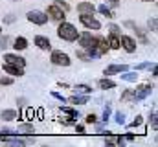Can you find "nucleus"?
<instances>
[{
	"instance_id": "nucleus-20",
	"label": "nucleus",
	"mask_w": 158,
	"mask_h": 147,
	"mask_svg": "<svg viewBox=\"0 0 158 147\" xmlns=\"http://www.w3.org/2000/svg\"><path fill=\"white\" fill-rule=\"evenodd\" d=\"M15 118H17V112L15 110H4L2 112V120H6V121H11Z\"/></svg>"
},
{
	"instance_id": "nucleus-19",
	"label": "nucleus",
	"mask_w": 158,
	"mask_h": 147,
	"mask_svg": "<svg viewBox=\"0 0 158 147\" xmlns=\"http://www.w3.org/2000/svg\"><path fill=\"white\" fill-rule=\"evenodd\" d=\"M114 86H116V83L110 81V79H101V81H99V88H103V90H107V88H114Z\"/></svg>"
},
{
	"instance_id": "nucleus-27",
	"label": "nucleus",
	"mask_w": 158,
	"mask_h": 147,
	"mask_svg": "<svg viewBox=\"0 0 158 147\" xmlns=\"http://www.w3.org/2000/svg\"><path fill=\"white\" fill-rule=\"evenodd\" d=\"M77 57L79 59H83V61H90V57H88L86 53H83V52H77Z\"/></svg>"
},
{
	"instance_id": "nucleus-13",
	"label": "nucleus",
	"mask_w": 158,
	"mask_h": 147,
	"mask_svg": "<svg viewBox=\"0 0 158 147\" xmlns=\"http://www.w3.org/2000/svg\"><path fill=\"white\" fill-rule=\"evenodd\" d=\"M0 140H2V142H6V144H13V145H24V144H26L22 138H17L15 134H9V136H2Z\"/></svg>"
},
{
	"instance_id": "nucleus-7",
	"label": "nucleus",
	"mask_w": 158,
	"mask_h": 147,
	"mask_svg": "<svg viewBox=\"0 0 158 147\" xmlns=\"http://www.w3.org/2000/svg\"><path fill=\"white\" fill-rule=\"evenodd\" d=\"M77 39H79V44H81L83 48H90V46L96 44V37H92L90 33H83V35L77 37Z\"/></svg>"
},
{
	"instance_id": "nucleus-11",
	"label": "nucleus",
	"mask_w": 158,
	"mask_h": 147,
	"mask_svg": "<svg viewBox=\"0 0 158 147\" xmlns=\"http://www.w3.org/2000/svg\"><path fill=\"white\" fill-rule=\"evenodd\" d=\"M4 72L11 74V75H24V72H22V66L9 65V63H6V65H4Z\"/></svg>"
},
{
	"instance_id": "nucleus-26",
	"label": "nucleus",
	"mask_w": 158,
	"mask_h": 147,
	"mask_svg": "<svg viewBox=\"0 0 158 147\" xmlns=\"http://www.w3.org/2000/svg\"><path fill=\"white\" fill-rule=\"evenodd\" d=\"M116 121H118L119 125L125 123V114H123V112H116Z\"/></svg>"
},
{
	"instance_id": "nucleus-14",
	"label": "nucleus",
	"mask_w": 158,
	"mask_h": 147,
	"mask_svg": "<svg viewBox=\"0 0 158 147\" xmlns=\"http://www.w3.org/2000/svg\"><path fill=\"white\" fill-rule=\"evenodd\" d=\"M33 132H35V129H33V125H30V123L19 125V131H17V134H26V136H31Z\"/></svg>"
},
{
	"instance_id": "nucleus-33",
	"label": "nucleus",
	"mask_w": 158,
	"mask_h": 147,
	"mask_svg": "<svg viewBox=\"0 0 158 147\" xmlns=\"http://www.w3.org/2000/svg\"><path fill=\"white\" fill-rule=\"evenodd\" d=\"M109 114H110V109L107 107V109H105V112H103V120H105V121L109 120Z\"/></svg>"
},
{
	"instance_id": "nucleus-8",
	"label": "nucleus",
	"mask_w": 158,
	"mask_h": 147,
	"mask_svg": "<svg viewBox=\"0 0 158 147\" xmlns=\"http://www.w3.org/2000/svg\"><path fill=\"white\" fill-rule=\"evenodd\" d=\"M77 11L81 15H94V11H96V7L90 4V2H81L77 6Z\"/></svg>"
},
{
	"instance_id": "nucleus-40",
	"label": "nucleus",
	"mask_w": 158,
	"mask_h": 147,
	"mask_svg": "<svg viewBox=\"0 0 158 147\" xmlns=\"http://www.w3.org/2000/svg\"><path fill=\"white\" fill-rule=\"evenodd\" d=\"M13 2H19V0H13Z\"/></svg>"
},
{
	"instance_id": "nucleus-9",
	"label": "nucleus",
	"mask_w": 158,
	"mask_h": 147,
	"mask_svg": "<svg viewBox=\"0 0 158 147\" xmlns=\"http://www.w3.org/2000/svg\"><path fill=\"white\" fill-rule=\"evenodd\" d=\"M4 59H6L9 65H17V66H22V68H24V65H26V59H22V57H19V55H13V53H7Z\"/></svg>"
},
{
	"instance_id": "nucleus-29",
	"label": "nucleus",
	"mask_w": 158,
	"mask_h": 147,
	"mask_svg": "<svg viewBox=\"0 0 158 147\" xmlns=\"http://www.w3.org/2000/svg\"><path fill=\"white\" fill-rule=\"evenodd\" d=\"M11 83H13V81H11L9 77H2V79H0V85H11Z\"/></svg>"
},
{
	"instance_id": "nucleus-36",
	"label": "nucleus",
	"mask_w": 158,
	"mask_h": 147,
	"mask_svg": "<svg viewBox=\"0 0 158 147\" xmlns=\"http://www.w3.org/2000/svg\"><path fill=\"white\" fill-rule=\"evenodd\" d=\"M109 2H110V6H112V7H116V6H119V0H109Z\"/></svg>"
},
{
	"instance_id": "nucleus-5",
	"label": "nucleus",
	"mask_w": 158,
	"mask_h": 147,
	"mask_svg": "<svg viewBox=\"0 0 158 147\" xmlns=\"http://www.w3.org/2000/svg\"><path fill=\"white\" fill-rule=\"evenodd\" d=\"M119 44H123V48H125L129 53H132V52L136 50V40H134L132 37H129V35H121V39H119Z\"/></svg>"
},
{
	"instance_id": "nucleus-28",
	"label": "nucleus",
	"mask_w": 158,
	"mask_h": 147,
	"mask_svg": "<svg viewBox=\"0 0 158 147\" xmlns=\"http://www.w3.org/2000/svg\"><path fill=\"white\" fill-rule=\"evenodd\" d=\"M149 66H151V63H142V65L136 66V70H143V68H149Z\"/></svg>"
},
{
	"instance_id": "nucleus-32",
	"label": "nucleus",
	"mask_w": 158,
	"mask_h": 147,
	"mask_svg": "<svg viewBox=\"0 0 158 147\" xmlns=\"http://www.w3.org/2000/svg\"><path fill=\"white\" fill-rule=\"evenodd\" d=\"M86 123H96V116H94V114L86 116Z\"/></svg>"
},
{
	"instance_id": "nucleus-3",
	"label": "nucleus",
	"mask_w": 158,
	"mask_h": 147,
	"mask_svg": "<svg viewBox=\"0 0 158 147\" xmlns=\"http://www.w3.org/2000/svg\"><path fill=\"white\" fill-rule=\"evenodd\" d=\"M81 24L85 26V28H88V30H99L101 28V24L92 17V15H81Z\"/></svg>"
},
{
	"instance_id": "nucleus-39",
	"label": "nucleus",
	"mask_w": 158,
	"mask_h": 147,
	"mask_svg": "<svg viewBox=\"0 0 158 147\" xmlns=\"http://www.w3.org/2000/svg\"><path fill=\"white\" fill-rule=\"evenodd\" d=\"M145 2H153V0H145Z\"/></svg>"
},
{
	"instance_id": "nucleus-38",
	"label": "nucleus",
	"mask_w": 158,
	"mask_h": 147,
	"mask_svg": "<svg viewBox=\"0 0 158 147\" xmlns=\"http://www.w3.org/2000/svg\"><path fill=\"white\" fill-rule=\"evenodd\" d=\"M125 138H127V140H132V138H134V134H132V132H127V136H125Z\"/></svg>"
},
{
	"instance_id": "nucleus-18",
	"label": "nucleus",
	"mask_w": 158,
	"mask_h": 147,
	"mask_svg": "<svg viewBox=\"0 0 158 147\" xmlns=\"http://www.w3.org/2000/svg\"><path fill=\"white\" fill-rule=\"evenodd\" d=\"M109 46L110 48H119V35H116V33H110V39H109Z\"/></svg>"
},
{
	"instance_id": "nucleus-22",
	"label": "nucleus",
	"mask_w": 158,
	"mask_h": 147,
	"mask_svg": "<svg viewBox=\"0 0 158 147\" xmlns=\"http://www.w3.org/2000/svg\"><path fill=\"white\" fill-rule=\"evenodd\" d=\"M99 13H103L107 19H112V17H114V15H112V11H110L107 6H99Z\"/></svg>"
},
{
	"instance_id": "nucleus-2",
	"label": "nucleus",
	"mask_w": 158,
	"mask_h": 147,
	"mask_svg": "<svg viewBox=\"0 0 158 147\" xmlns=\"http://www.w3.org/2000/svg\"><path fill=\"white\" fill-rule=\"evenodd\" d=\"M52 63L57 66H70V57L63 52H53L52 53Z\"/></svg>"
},
{
	"instance_id": "nucleus-24",
	"label": "nucleus",
	"mask_w": 158,
	"mask_h": 147,
	"mask_svg": "<svg viewBox=\"0 0 158 147\" xmlns=\"http://www.w3.org/2000/svg\"><path fill=\"white\" fill-rule=\"evenodd\" d=\"M53 2H55V6H57V7H61V9H63L64 13H66V11L70 9V7H68V4H66L64 0H53Z\"/></svg>"
},
{
	"instance_id": "nucleus-30",
	"label": "nucleus",
	"mask_w": 158,
	"mask_h": 147,
	"mask_svg": "<svg viewBox=\"0 0 158 147\" xmlns=\"http://www.w3.org/2000/svg\"><path fill=\"white\" fill-rule=\"evenodd\" d=\"M7 42H9V39H7V37H4V39H2V40H0V50H4V48H6V44H7Z\"/></svg>"
},
{
	"instance_id": "nucleus-15",
	"label": "nucleus",
	"mask_w": 158,
	"mask_h": 147,
	"mask_svg": "<svg viewBox=\"0 0 158 147\" xmlns=\"http://www.w3.org/2000/svg\"><path fill=\"white\" fill-rule=\"evenodd\" d=\"M35 44L39 46L40 50H50V48H52V46H50V40H48L46 37H42V35L35 37Z\"/></svg>"
},
{
	"instance_id": "nucleus-21",
	"label": "nucleus",
	"mask_w": 158,
	"mask_h": 147,
	"mask_svg": "<svg viewBox=\"0 0 158 147\" xmlns=\"http://www.w3.org/2000/svg\"><path fill=\"white\" fill-rule=\"evenodd\" d=\"M121 99H123V101H132V99H134V92H132V90H125V92L121 94Z\"/></svg>"
},
{
	"instance_id": "nucleus-23",
	"label": "nucleus",
	"mask_w": 158,
	"mask_h": 147,
	"mask_svg": "<svg viewBox=\"0 0 158 147\" xmlns=\"http://www.w3.org/2000/svg\"><path fill=\"white\" fill-rule=\"evenodd\" d=\"M76 90H77V92H83V94H90V92H92V88H90L88 85H77Z\"/></svg>"
},
{
	"instance_id": "nucleus-25",
	"label": "nucleus",
	"mask_w": 158,
	"mask_h": 147,
	"mask_svg": "<svg viewBox=\"0 0 158 147\" xmlns=\"http://www.w3.org/2000/svg\"><path fill=\"white\" fill-rule=\"evenodd\" d=\"M121 77H123L125 81H136V79H138V75H136L134 72H127L125 75H121Z\"/></svg>"
},
{
	"instance_id": "nucleus-4",
	"label": "nucleus",
	"mask_w": 158,
	"mask_h": 147,
	"mask_svg": "<svg viewBox=\"0 0 158 147\" xmlns=\"http://www.w3.org/2000/svg\"><path fill=\"white\" fill-rule=\"evenodd\" d=\"M28 20L33 22V24L42 26V24L48 22V15H44V13H40V11H30V13H28Z\"/></svg>"
},
{
	"instance_id": "nucleus-12",
	"label": "nucleus",
	"mask_w": 158,
	"mask_h": 147,
	"mask_svg": "<svg viewBox=\"0 0 158 147\" xmlns=\"http://www.w3.org/2000/svg\"><path fill=\"white\" fill-rule=\"evenodd\" d=\"M127 65H112L105 70V75H112V74H121V72H127Z\"/></svg>"
},
{
	"instance_id": "nucleus-34",
	"label": "nucleus",
	"mask_w": 158,
	"mask_h": 147,
	"mask_svg": "<svg viewBox=\"0 0 158 147\" xmlns=\"http://www.w3.org/2000/svg\"><path fill=\"white\" fill-rule=\"evenodd\" d=\"M52 96H53V98H57V99H61V101H63V103H64V101H66V99H64V98H63V96H61V94H57V92H53V94H52Z\"/></svg>"
},
{
	"instance_id": "nucleus-10",
	"label": "nucleus",
	"mask_w": 158,
	"mask_h": 147,
	"mask_svg": "<svg viewBox=\"0 0 158 147\" xmlns=\"http://www.w3.org/2000/svg\"><path fill=\"white\" fill-rule=\"evenodd\" d=\"M151 92H153V88H151L149 85H143V86H140V88H138V92H134V99H138V101H140V99L147 98Z\"/></svg>"
},
{
	"instance_id": "nucleus-6",
	"label": "nucleus",
	"mask_w": 158,
	"mask_h": 147,
	"mask_svg": "<svg viewBox=\"0 0 158 147\" xmlns=\"http://www.w3.org/2000/svg\"><path fill=\"white\" fill-rule=\"evenodd\" d=\"M48 15H50L53 20H64V19H66V17H64V11H63L61 7H57L55 4L48 7Z\"/></svg>"
},
{
	"instance_id": "nucleus-16",
	"label": "nucleus",
	"mask_w": 158,
	"mask_h": 147,
	"mask_svg": "<svg viewBox=\"0 0 158 147\" xmlns=\"http://www.w3.org/2000/svg\"><path fill=\"white\" fill-rule=\"evenodd\" d=\"M68 101L74 103V105H86V103H88V96H74V98H70Z\"/></svg>"
},
{
	"instance_id": "nucleus-17",
	"label": "nucleus",
	"mask_w": 158,
	"mask_h": 147,
	"mask_svg": "<svg viewBox=\"0 0 158 147\" xmlns=\"http://www.w3.org/2000/svg\"><path fill=\"white\" fill-rule=\"evenodd\" d=\"M13 48H15V50H26V48H28V40H26L24 37H17Z\"/></svg>"
},
{
	"instance_id": "nucleus-1",
	"label": "nucleus",
	"mask_w": 158,
	"mask_h": 147,
	"mask_svg": "<svg viewBox=\"0 0 158 147\" xmlns=\"http://www.w3.org/2000/svg\"><path fill=\"white\" fill-rule=\"evenodd\" d=\"M57 33H59V37H61L63 40H68V42H74V40H76V39L79 37V32H77V30H76L72 24L64 22V20H63V24L59 26Z\"/></svg>"
},
{
	"instance_id": "nucleus-31",
	"label": "nucleus",
	"mask_w": 158,
	"mask_h": 147,
	"mask_svg": "<svg viewBox=\"0 0 158 147\" xmlns=\"http://www.w3.org/2000/svg\"><path fill=\"white\" fill-rule=\"evenodd\" d=\"M149 28H153V32H156V19L149 20Z\"/></svg>"
},
{
	"instance_id": "nucleus-37",
	"label": "nucleus",
	"mask_w": 158,
	"mask_h": 147,
	"mask_svg": "<svg viewBox=\"0 0 158 147\" xmlns=\"http://www.w3.org/2000/svg\"><path fill=\"white\" fill-rule=\"evenodd\" d=\"M77 132L79 134H85V127L83 125H77Z\"/></svg>"
},
{
	"instance_id": "nucleus-35",
	"label": "nucleus",
	"mask_w": 158,
	"mask_h": 147,
	"mask_svg": "<svg viewBox=\"0 0 158 147\" xmlns=\"http://www.w3.org/2000/svg\"><path fill=\"white\" fill-rule=\"evenodd\" d=\"M140 123H142V116H136V121H132V127H136Z\"/></svg>"
}]
</instances>
